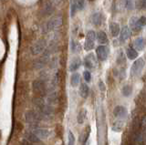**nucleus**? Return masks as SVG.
Wrapping results in <instances>:
<instances>
[{
  "label": "nucleus",
  "mask_w": 146,
  "mask_h": 145,
  "mask_svg": "<svg viewBox=\"0 0 146 145\" xmlns=\"http://www.w3.org/2000/svg\"><path fill=\"white\" fill-rule=\"evenodd\" d=\"M144 65H145V61L143 58H140L138 60H136L131 68V74L132 76H138L139 74H141V70H143Z\"/></svg>",
  "instance_id": "nucleus-1"
},
{
  "label": "nucleus",
  "mask_w": 146,
  "mask_h": 145,
  "mask_svg": "<svg viewBox=\"0 0 146 145\" xmlns=\"http://www.w3.org/2000/svg\"><path fill=\"white\" fill-rule=\"evenodd\" d=\"M95 38H96V34L94 31L90 30L89 32L87 33V37H86L85 44H84V49L86 51L91 50V49L94 48Z\"/></svg>",
  "instance_id": "nucleus-2"
},
{
  "label": "nucleus",
  "mask_w": 146,
  "mask_h": 145,
  "mask_svg": "<svg viewBox=\"0 0 146 145\" xmlns=\"http://www.w3.org/2000/svg\"><path fill=\"white\" fill-rule=\"evenodd\" d=\"M84 65L87 69H89V70H94L98 67V60H97V58H96V57L94 56V54L90 53L85 57Z\"/></svg>",
  "instance_id": "nucleus-3"
},
{
  "label": "nucleus",
  "mask_w": 146,
  "mask_h": 145,
  "mask_svg": "<svg viewBox=\"0 0 146 145\" xmlns=\"http://www.w3.org/2000/svg\"><path fill=\"white\" fill-rule=\"evenodd\" d=\"M62 17L60 15L53 17L52 19H50V20L48 22L47 24V28L48 30H53L58 28V26H60L62 25Z\"/></svg>",
  "instance_id": "nucleus-4"
},
{
  "label": "nucleus",
  "mask_w": 146,
  "mask_h": 145,
  "mask_svg": "<svg viewBox=\"0 0 146 145\" xmlns=\"http://www.w3.org/2000/svg\"><path fill=\"white\" fill-rule=\"evenodd\" d=\"M109 48L106 46H103V45H100L96 49V53H97L98 58L100 61H105L107 60L108 55H109Z\"/></svg>",
  "instance_id": "nucleus-5"
},
{
  "label": "nucleus",
  "mask_w": 146,
  "mask_h": 145,
  "mask_svg": "<svg viewBox=\"0 0 146 145\" xmlns=\"http://www.w3.org/2000/svg\"><path fill=\"white\" fill-rule=\"evenodd\" d=\"M46 48V41L44 39H40L38 42H36L33 47L31 48V52L33 55H38V54L41 53Z\"/></svg>",
  "instance_id": "nucleus-6"
},
{
  "label": "nucleus",
  "mask_w": 146,
  "mask_h": 145,
  "mask_svg": "<svg viewBox=\"0 0 146 145\" xmlns=\"http://www.w3.org/2000/svg\"><path fill=\"white\" fill-rule=\"evenodd\" d=\"M39 120H40V115L38 112H36L34 111H30L26 113V121L29 123H33V124L38 123Z\"/></svg>",
  "instance_id": "nucleus-7"
},
{
  "label": "nucleus",
  "mask_w": 146,
  "mask_h": 145,
  "mask_svg": "<svg viewBox=\"0 0 146 145\" xmlns=\"http://www.w3.org/2000/svg\"><path fill=\"white\" fill-rule=\"evenodd\" d=\"M33 89L36 93L43 95L46 92V84L43 80H35L33 82Z\"/></svg>",
  "instance_id": "nucleus-8"
},
{
  "label": "nucleus",
  "mask_w": 146,
  "mask_h": 145,
  "mask_svg": "<svg viewBox=\"0 0 146 145\" xmlns=\"http://www.w3.org/2000/svg\"><path fill=\"white\" fill-rule=\"evenodd\" d=\"M113 114L118 118H125L128 114V111L124 106H116L113 110Z\"/></svg>",
  "instance_id": "nucleus-9"
},
{
  "label": "nucleus",
  "mask_w": 146,
  "mask_h": 145,
  "mask_svg": "<svg viewBox=\"0 0 146 145\" xmlns=\"http://www.w3.org/2000/svg\"><path fill=\"white\" fill-rule=\"evenodd\" d=\"M33 132L38 136L39 139H47L50 135V130L47 129H36Z\"/></svg>",
  "instance_id": "nucleus-10"
},
{
  "label": "nucleus",
  "mask_w": 146,
  "mask_h": 145,
  "mask_svg": "<svg viewBox=\"0 0 146 145\" xmlns=\"http://www.w3.org/2000/svg\"><path fill=\"white\" fill-rule=\"evenodd\" d=\"M130 28L131 30L135 31V32H138V31L141 29V26L139 24V19L137 17H133L130 19Z\"/></svg>",
  "instance_id": "nucleus-11"
},
{
  "label": "nucleus",
  "mask_w": 146,
  "mask_h": 145,
  "mask_svg": "<svg viewBox=\"0 0 146 145\" xmlns=\"http://www.w3.org/2000/svg\"><path fill=\"white\" fill-rule=\"evenodd\" d=\"M40 108V112L41 114L44 115V116H51L53 113H54V110L53 108H51L50 106H48V105H43V104H41L39 106Z\"/></svg>",
  "instance_id": "nucleus-12"
},
{
  "label": "nucleus",
  "mask_w": 146,
  "mask_h": 145,
  "mask_svg": "<svg viewBox=\"0 0 146 145\" xmlns=\"http://www.w3.org/2000/svg\"><path fill=\"white\" fill-rule=\"evenodd\" d=\"M131 37V30L128 26H123L120 33V39L121 41H126V40Z\"/></svg>",
  "instance_id": "nucleus-13"
},
{
  "label": "nucleus",
  "mask_w": 146,
  "mask_h": 145,
  "mask_svg": "<svg viewBox=\"0 0 146 145\" xmlns=\"http://www.w3.org/2000/svg\"><path fill=\"white\" fill-rule=\"evenodd\" d=\"M81 65V60L80 58H74L73 60H71L70 67H68V70L70 71H75L77 70Z\"/></svg>",
  "instance_id": "nucleus-14"
},
{
  "label": "nucleus",
  "mask_w": 146,
  "mask_h": 145,
  "mask_svg": "<svg viewBox=\"0 0 146 145\" xmlns=\"http://www.w3.org/2000/svg\"><path fill=\"white\" fill-rule=\"evenodd\" d=\"M110 29H111V33L112 35V37H117V36L121 33V28H120V25L116 22H112L110 25Z\"/></svg>",
  "instance_id": "nucleus-15"
},
{
  "label": "nucleus",
  "mask_w": 146,
  "mask_h": 145,
  "mask_svg": "<svg viewBox=\"0 0 146 145\" xmlns=\"http://www.w3.org/2000/svg\"><path fill=\"white\" fill-rule=\"evenodd\" d=\"M144 46H145V44H144V40L143 38H137L134 40L133 47H134V49H136V50H138V51L143 50Z\"/></svg>",
  "instance_id": "nucleus-16"
},
{
  "label": "nucleus",
  "mask_w": 146,
  "mask_h": 145,
  "mask_svg": "<svg viewBox=\"0 0 146 145\" xmlns=\"http://www.w3.org/2000/svg\"><path fill=\"white\" fill-rule=\"evenodd\" d=\"M87 119V110L86 109H81L80 112L78 113L77 116V121L79 124H83Z\"/></svg>",
  "instance_id": "nucleus-17"
},
{
  "label": "nucleus",
  "mask_w": 146,
  "mask_h": 145,
  "mask_svg": "<svg viewBox=\"0 0 146 145\" xmlns=\"http://www.w3.org/2000/svg\"><path fill=\"white\" fill-rule=\"evenodd\" d=\"M124 128V122L121 121H116L111 126V130L115 132H121Z\"/></svg>",
  "instance_id": "nucleus-18"
},
{
  "label": "nucleus",
  "mask_w": 146,
  "mask_h": 145,
  "mask_svg": "<svg viewBox=\"0 0 146 145\" xmlns=\"http://www.w3.org/2000/svg\"><path fill=\"white\" fill-rule=\"evenodd\" d=\"M25 138L27 140L33 143H38L40 142V139L34 132H27L25 134Z\"/></svg>",
  "instance_id": "nucleus-19"
},
{
  "label": "nucleus",
  "mask_w": 146,
  "mask_h": 145,
  "mask_svg": "<svg viewBox=\"0 0 146 145\" xmlns=\"http://www.w3.org/2000/svg\"><path fill=\"white\" fill-rule=\"evenodd\" d=\"M89 91H90L89 86L87 85L86 83H81L80 87V96L83 99H86L87 97H88V95H89Z\"/></svg>",
  "instance_id": "nucleus-20"
},
{
  "label": "nucleus",
  "mask_w": 146,
  "mask_h": 145,
  "mask_svg": "<svg viewBox=\"0 0 146 145\" xmlns=\"http://www.w3.org/2000/svg\"><path fill=\"white\" fill-rule=\"evenodd\" d=\"M97 40L100 44L104 45V44H107L108 43V38H107V35L104 31H99L98 34H97Z\"/></svg>",
  "instance_id": "nucleus-21"
},
{
  "label": "nucleus",
  "mask_w": 146,
  "mask_h": 145,
  "mask_svg": "<svg viewBox=\"0 0 146 145\" xmlns=\"http://www.w3.org/2000/svg\"><path fill=\"white\" fill-rule=\"evenodd\" d=\"M91 22L95 26H100L102 22V17L100 13H95L91 16Z\"/></svg>",
  "instance_id": "nucleus-22"
},
{
  "label": "nucleus",
  "mask_w": 146,
  "mask_h": 145,
  "mask_svg": "<svg viewBox=\"0 0 146 145\" xmlns=\"http://www.w3.org/2000/svg\"><path fill=\"white\" fill-rule=\"evenodd\" d=\"M126 55L128 57L129 60H135L138 57V52H137L136 49H134L133 48H128L126 50Z\"/></svg>",
  "instance_id": "nucleus-23"
},
{
  "label": "nucleus",
  "mask_w": 146,
  "mask_h": 145,
  "mask_svg": "<svg viewBox=\"0 0 146 145\" xmlns=\"http://www.w3.org/2000/svg\"><path fill=\"white\" fill-rule=\"evenodd\" d=\"M80 76L79 73H74L72 74L70 77V85L72 87H77L78 85L80 84Z\"/></svg>",
  "instance_id": "nucleus-24"
},
{
  "label": "nucleus",
  "mask_w": 146,
  "mask_h": 145,
  "mask_svg": "<svg viewBox=\"0 0 146 145\" xmlns=\"http://www.w3.org/2000/svg\"><path fill=\"white\" fill-rule=\"evenodd\" d=\"M90 127L88 126L87 128L83 130V132H82L81 136H80V142L82 143H85L87 142V140H88L89 136H90Z\"/></svg>",
  "instance_id": "nucleus-25"
},
{
  "label": "nucleus",
  "mask_w": 146,
  "mask_h": 145,
  "mask_svg": "<svg viewBox=\"0 0 146 145\" xmlns=\"http://www.w3.org/2000/svg\"><path fill=\"white\" fill-rule=\"evenodd\" d=\"M116 62H117L118 65H122V64H124V63L126 62L125 55H124V53H123L121 50H120V51H119V53H118Z\"/></svg>",
  "instance_id": "nucleus-26"
},
{
  "label": "nucleus",
  "mask_w": 146,
  "mask_h": 145,
  "mask_svg": "<svg viewBox=\"0 0 146 145\" xmlns=\"http://www.w3.org/2000/svg\"><path fill=\"white\" fill-rule=\"evenodd\" d=\"M121 93H122V95L124 97H129V96H131V94L132 93V89H131V86H129V85H125L124 87L122 88V89H121Z\"/></svg>",
  "instance_id": "nucleus-27"
},
{
  "label": "nucleus",
  "mask_w": 146,
  "mask_h": 145,
  "mask_svg": "<svg viewBox=\"0 0 146 145\" xmlns=\"http://www.w3.org/2000/svg\"><path fill=\"white\" fill-rule=\"evenodd\" d=\"M70 48H71L72 52L77 53V52H79L80 50V45L78 42L74 41V40H71V42H70Z\"/></svg>",
  "instance_id": "nucleus-28"
},
{
  "label": "nucleus",
  "mask_w": 146,
  "mask_h": 145,
  "mask_svg": "<svg viewBox=\"0 0 146 145\" xmlns=\"http://www.w3.org/2000/svg\"><path fill=\"white\" fill-rule=\"evenodd\" d=\"M135 7L140 10L146 9V0H137L135 3Z\"/></svg>",
  "instance_id": "nucleus-29"
},
{
  "label": "nucleus",
  "mask_w": 146,
  "mask_h": 145,
  "mask_svg": "<svg viewBox=\"0 0 146 145\" xmlns=\"http://www.w3.org/2000/svg\"><path fill=\"white\" fill-rule=\"evenodd\" d=\"M78 10L77 7V0H71V8H70V13H71V17L75 15L76 11Z\"/></svg>",
  "instance_id": "nucleus-30"
},
{
  "label": "nucleus",
  "mask_w": 146,
  "mask_h": 145,
  "mask_svg": "<svg viewBox=\"0 0 146 145\" xmlns=\"http://www.w3.org/2000/svg\"><path fill=\"white\" fill-rule=\"evenodd\" d=\"M68 145H75V136L72 133V131H68Z\"/></svg>",
  "instance_id": "nucleus-31"
},
{
  "label": "nucleus",
  "mask_w": 146,
  "mask_h": 145,
  "mask_svg": "<svg viewBox=\"0 0 146 145\" xmlns=\"http://www.w3.org/2000/svg\"><path fill=\"white\" fill-rule=\"evenodd\" d=\"M85 6V0H77V7L78 10H82Z\"/></svg>",
  "instance_id": "nucleus-32"
},
{
  "label": "nucleus",
  "mask_w": 146,
  "mask_h": 145,
  "mask_svg": "<svg viewBox=\"0 0 146 145\" xmlns=\"http://www.w3.org/2000/svg\"><path fill=\"white\" fill-rule=\"evenodd\" d=\"M83 77H84V79L87 81V82H90V79H91V75H90V72L88 70H85L83 72Z\"/></svg>",
  "instance_id": "nucleus-33"
},
{
  "label": "nucleus",
  "mask_w": 146,
  "mask_h": 145,
  "mask_svg": "<svg viewBox=\"0 0 146 145\" xmlns=\"http://www.w3.org/2000/svg\"><path fill=\"white\" fill-rule=\"evenodd\" d=\"M139 24L143 28V26H146V17H141L139 19Z\"/></svg>",
  "instance_id": "nucleus-34"
},
{
  "label": "nucleus",
  "mask_w": 146,
  "mask_h": 145,
  "mask_svg": "<svg viewBox=\"0 0 146 145\" xmlns=\"http://www.w3.org/2000/svg\"><path fill=\"white\" fill-rule=\"evenodd\" d=\"M99 86H100V90H105V86H104V83L102 82V80H100V82H99Z\"/></svg>",
  "instance_id": "nucleus-35"
},
{
  "label": "nucleus",
  "mask_w": 146,
  "mask_h": 145,
  "mask_svg": "<svg viewBox=\"0 0 146 145\" xmlns=\"http://www.w3.org/2000/svg\"><path fill=\"white\" fill-rule=\"evenodd\" d=\"M88 1H94V0H88Z\"/></svg>",
  "instance_id": "nucleus-36"
}]
</instances>
